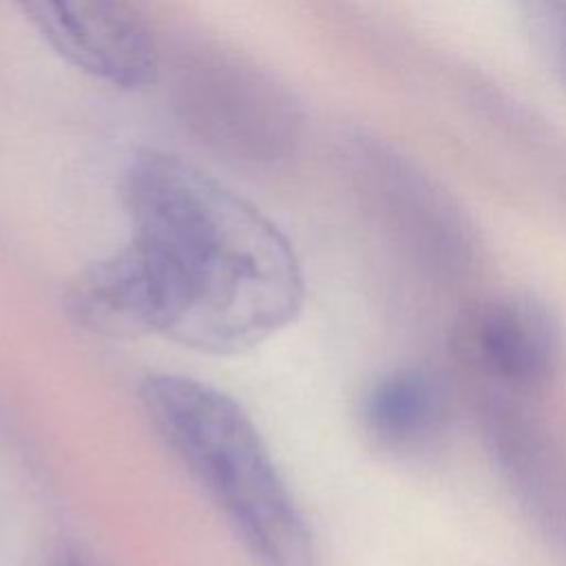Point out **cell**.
Returning <instances> with one entry per match:
<instances>
[{"mask_svg": "<svg viewBox=\"0 0 566 566\" xmlns=\"http://www.w3.org/2000/svg\"><path fill=\"white\" fill-rule=\"evenodd\" d=\"M365 150L382 203L416 261L442 276L464 274L473 265L475 241L458 206L391 148L371 144Z\"/></svg>", "mask_w": 566, "mask_h": 566, "instance_id": "obj_5", "label": "cell"}, {"mask_svg": "<svg viewBox=\"0 0 566 566\" xmlns=\"http://www.w3.org/2000/svg\"><path fill=\"white\" fill-rule=\"evenodd\" d=\"M170 102L190 137L239 164L281 161L298 142L301 113L285 86L250 60L217 46L179 55Z\"/></svg>", "mask_w": 566, "mask_h": 566, "instance_id": "obj_3", "label": "cell"}, {"mask_svg": "<svg viewBox=\"0 0 566 566\" xmlns=\"http://www.w3.org/2000/svg\"><path fill=\"white\" fill-rule=\"evenodd\" d=\"M489 449L520 502L566 548V460L528 416L504 400L484 411Z\"/></svg>", "mask_w": 566, "mask_h": 566, "instance_id": "obj_6", "label": "cell"}, {"mask_svg": "<svg viewBox=\"0 0 566 566\" xmlns=\"http://www.w3.org/2000/svg\"><path fill=\"white\" fill-rule=\"evenodd\" d=\"M449 396L438 376L424 369H398L367 396L365 424L385 447L420 449L444 429Z\"/></svg>", "mask_w": 566, "mask_h": 566, "instance_id": "obj_9", "label": "cell"}, {"mask_svg": "<svg viewBox=\"0 0 566 566\" xmlns=\"http://www.w3.org/2000/svg\"><path fill=\"white\" fill-rule=\"evenodd\" d=\"M73 69L117 88L157 80L159 51L135 0H13Z\"/></svg>", "mask_w": 566, "mask_h": 566, "instance_id": "obj_4", "label": "cell"}, {"mask_svg": "<svg viewBox=\"0 0 566 566\" xmlns=\"http://www.w3.org/2000/svg\"><path fill=\"white\" fill-rule=\"evenodd\" d=\"M124 199L155 334L237 354L301 310V268L283 232L195 164L144 148L126 168Z\"/></svg>", "mask_w": 566, "mask_h": 566, "instance_id": "obj_1", "label": "cell"}, {"mask_svg": "<svg viewBox=\"0 0 566 566\" xmlns=\"http://www.w3.org/2000/svg\"><path fill=\"white\" fill-rule=\"evenodd\" d=\"M66 307L77 325L106 338L155 334L146 279L128 245L86 265L69 287Z\"/></svg>", "mask_w": 566, "mask_h": 566, "instance_id": "obj_8", "label": "cell"}, {"mask_svg": "<svg viewBox=\"0 0 566 566\" xmlns=\"http://www.w3.org/2000/svg\"><path fill=\"white\" fill-rule=\"evenodd\" d=\"M473 347L484 369L515 389L546 382L562 360V332L553 312L528 294L489 301L473 325Z\"/></svg>", "mask_w": 566, "mask_h": 566, "instance_id": "obj_7", "label": "cell"}, {"mask_svg": "<svg viewBox=\"0 0 566 566\" xmlns=\"http://www.w3.org/2000/svg\"><path fill=\"white\" fill-rule=\"evenodd\" d=\"M142 402L164 442L221 509L259 566H314V539L265 442L223 391L150 376Z\"/></svg>", "mask_w": 566, "mask_h": 566, "instance_id": "obj_2", "label": "cell"}, {"mask_svg": "<svg viewBox=\"0 0 566 566\" xmlns=\"http://www.w3.org/2000/svg\"><path fill=\"white\" fill-rule=\"evenodd\" d=\"M62 566H84V564H77V562H66V564H62Z\"/></svg>", "mask_w": 566, "mask_h": 566, "instance_id": "obj_10", "label": "cell"}]
</instances>
